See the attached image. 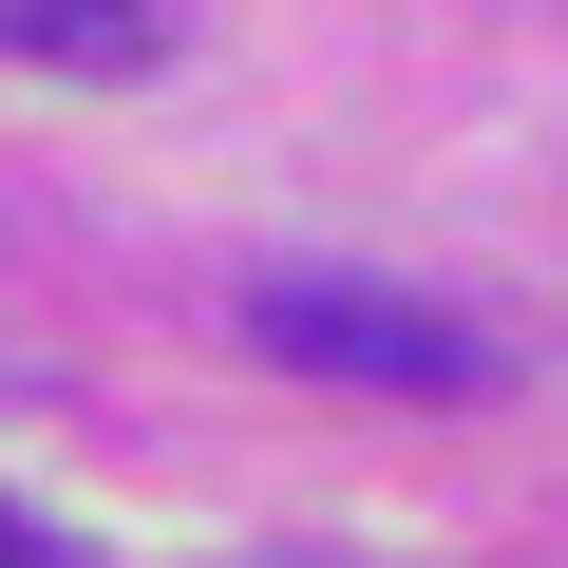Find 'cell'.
Masks as SVG:
<instances>
[{"label":"cell","mask_w":568,"mask_h":568,"mask_svg":"<svg viewBox=\"0 0 568 568\" xmlns=\"http://www.w3.org/2000/svg\"><path fill=\"white\" fill-rule=\"evenodd\" d=\"M246 342L284 379H361V398H474L493 342L455 304H417V284H342V265H265L246 284Z\"/></svg>","instance_id":"cell-1"},{"label":"cell","mask_w":568,"mask_h":568,"mask_svg":"<svg viewBox=\"0 0 568 568\" xmlns=\"http://www.w3.org/2000/svg\"><path fill=\"white\" fill-rule=\"evenodd\" d=\"M171 20L190 0H0V58H39V77H152Z\"/></svg>","instance_id":"cell-2"},{"label":"cell","mask_w":568,"mask_h":568,"mask_svg":"<svg viewBox=\"0 0 568 568\" xmlns=\"http://www.w3.org/2000/svg\"><path fill=\"white\" fill-rule=\"evenodd\" d=\"M0 568H58V530H20V511H0Z\"/></svg>","instance_id":"cell-3"}]
</instances>
